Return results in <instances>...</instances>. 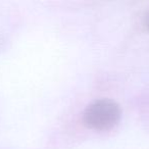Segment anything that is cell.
<instances>
[{
	"label": "cell",
	"instance_id": "2",
	"mask_svg": "<svg viewBox=\"0 0 149 149\" xmlns=\"http://www.w3.org/2000/svg\"><path fill=\"white\" fill-rule=\"evenodd\" d=\"M144 25H145V27L149 30V11L146 13V15H145V17H144Z\"/></svg>",
	"mask_w": 149,
	"mask_h": 149
},
{
	"label": "cell",
	"instance_id": "1",
	"mask_svg": "<svg viewBox=\"0 0 149 149\" xmlns=\"http://www.w3.org/2000/svg\"><path fill=\"white\" fill-rule=\"evenodd\" d=\"M122 109L111 99H99L91 103L83 116L84 124L90 129L97 131L110 130L118 124Z\"/></svg>",
	"mask_w": 149,
	"mask_h": 149
}]
</instances>
